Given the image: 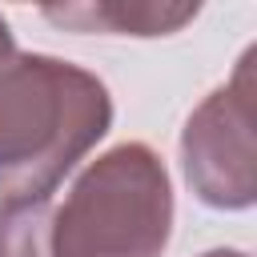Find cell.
Masks as SVG:
<instances>
[{
	"mask_svg": "<svg viewBox=\"0 0 257 257\" xmlns=\"http://www.w3.org/2000/svg\"><path fill=\"white\" fill-rule=\"evenodd\" d=\"M197 4H149V0H88V4H48L44 20L72 32H104V36H173L189 20H197Z\"/></svg>",
	"mask_w": 257,
	"mask_h": 257,
	"instance_id": "4",
	"label": "cell"
},
{
	"mask_svg": "<svg viewBox=\"0 0 257 257\" xmlns=\"http://www.w3.org/2000/svg\"><path fill=\"white\" fill-rule=\"evenodd\" d=\"M257 48H245L233 76L217 84L181 128V169L209 209H249L257 201Z\"/></svg>",
	"mask_w": 257,
	"mask_h": 257,
	"instance_id": "3",
	"label": "cell"
},
{
	"mask_svg": "<svg viewBox=\"0 0 257 257\" xmlns=\"http://www.w3.org/2000/svg\"><path fill=\"white\" fill-rule=\"evenodd\" d=\"M201 257H249V253H241V249H209Z\"/></svg>",
	"mask_w": 257,
	"mask_h": 257,
	"instance_id": "6",
	"label": "cell"
},
{
	"mask_svg": "<svg viewBox=\"0 0 257 257\" xmlns=\"http://www.w3.org/2000/svg\"><path fill=\"white\" fill-rule=\"evenodd\" d=\"M169 233L173 181L145 141L88 161L64 205H52V257H161Z\"/></svg>",
	"mask_w": 257,
	"mask_h": 257,
	"instance_id": "2",
	"label": "cell"
},
{
	"mask_svg": "<svg viewBox=\"0 0 257 257\" xmlns=\"http://www.w3.org/2000/svg\"><path fill=\"white\" fill-rule=\"evenodd\" d=\"M112 128L104 80L48 52H20L0 16V197L48 201Z\"/></svg>",
	"mask_w": 257,
	"mask_h": 257,
	"instance_id": "1",
	"label": "cell"
},
{
	"mask_svg": "<svg viewBox=\"0 0 257 257\" xmlns=\"http://www.w3.org/2000/svg\"><path fill=\"white\" fill-rule=\"evenodd\" d=\"M0 257H52V201L0 205Z\"/></svg>",
	"mask_w": 257,
	"mask_h": 257,
	"instance_id": "5",
	"label": "cell"
}]
</instances>
